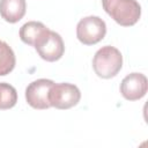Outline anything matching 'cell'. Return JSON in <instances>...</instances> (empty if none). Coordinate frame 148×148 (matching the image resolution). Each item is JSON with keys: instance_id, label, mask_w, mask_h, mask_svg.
<instances>
[{"instance_id": "cell-1", "label": "cell", "mask_w": 148, "mask_h": 148, "mask_svg": "<svg viewBox=\"0 0 148 148\" xmlns=\"http://www.w3.org/2000/svg\"><path fill=\"white\" fill-rule=\"evenodd\" d=\"M103 9L119 25L132 27L141 16V6L136 0H102Z\"/></svg>"}, {"instance_id": "cell-2", "label": "cell", "mask_w": 148, "mask_h": 148, "mask_svg": "<svg viewBox=\"0 0 148 148\" xmlns=\"http://www.w3.org/2000/svg\"><path fill=\"white\" fill-rule=\"evenodd\" d=\"M123 67V56L120 51L113 46L105 45L101 47L94 56L92 68L97 76L102 79H111L116 76Z\"/></svg>"}, {"instance_id": "cell-3", "label": "cell", "mask_w": 148, "mask_h": 148, "mask_svg": "<svg viewBox=\"0 0 148 148\" xmlns=\"http://www.w3.org/2000/svg\"><path fill=\"white\" fill-rule=\"evenodd\" d=\"M81 98L80 89L72 83H54L50 88L49 99L51 106L59 110H67L75 106Z\"/></svg>"}, {"instance_id": "cell-4", "label": "cell", "mask_w": 148, "mask_h": 148, "mask_svg": "<svg viewBox=\"0 0 148 148\" xmlns=\"http://www.w3.org/2000/svg\"><path fill=\"white\" fill-rule=\"evenodd\" d=\"M106 34V24L98 16H87L76 25V37L84 45H94L101 42Z\"/></svg>"}, {"instance_id": "cell-5", "label": "cell", "mask_w": 148, "mask_h": 148, "mask_svg": "<svg viewBox=\"0 0 148 148\" xmlns=\"http://www.w3.org/2000/svg\"><path fill=\"white\" fill-rule=\"evenodd\" d=\"M34 47L42 59L50 62L59 60L65 52V45L61 36L50 29L37 40Z\"/></svg>"}, {"instance_id": "cell-6", "label": "cell", "mask_w": 148, "mask_h": 148, "mask_svg": "<svg viewBox=\"0 0 148 148\" xmlns=\"http://www.w3.org/2000/svg\"><path fill=\"white\" fill-rule=\"evenodd\" d=\"M52 84H53V81L49 79H38L31 82L25 89L27 103L31 108L37 110H45L51 108L49 92Z\"/></svg>"}, {"instance_id": "cell-7", "label": "cell", "mask_w": 148, "mask_h": 148, "mask_svg": "<svg viewBox=\"0 0 148 148\" xmlns=\"http://www.w3.org/2000/svg\"><path fill=\"white\" fill-rule=\"evenodd\" d=\"M148 89L146 75L141 73H131L126 75L120 83V92L127 101H138L142 98Z\"/></svg>"}, {"instance_id": "cell-8", "label": "cell", "mask_w": 148, "mask_h": 148, "mask_svg": "<svg viewBox=\"0 0 148 148\" xmlns=\"http://www.w3.org/2000/svg\"><path fill=\"white\" fill-rule=\"evenodd\" d=\"M25 0H0V15L9 23H16L25 15Z\"/></svg>"}, {"instance_id": "cell-9", "label": "cell", "mask_w": 148, "mask_h": 148, "mask_svg": "<svg viewBox=\"0 0 148 148\" xmlns=\"http://www.w3.org/2000/svg\"><path fill=\"white\" fill-rule=\"evenodd\" d=\"M49 30V28H46L42 22H37V21H29L27 23H24L21 28H20V38L23 43L35 46V44L37 43V40Z\"/></svg>"}, {"instance_id": "cell-10", "label": "cell", "mask_w": 148, "mask_h": 148, "mask_svg": "<svg viewBox=\"0 0 148 148\" xmlns=\"http://www.w3.org/2000/svg\"><path fill=\"white\" fill-rule=\"evenodd\" d=\"M16 64L15 54L12 47L3 40H0V76L9 74Z\"/></svg>"}, {"instance_id": "cell-11", "label": "cell", "mask_w": 148, "mask_h": 148, "mask_svg": "<svg viewBox=\"0 0 148 148\" xmlns=\"http://www.w3.org/2000/svg\"><path fill=\"white\" fill-rule=\"evenodd\" d=\"M17 102L16 89L6 82H0V110H7L15 106Z\"/></svg>"}]
</instances>
